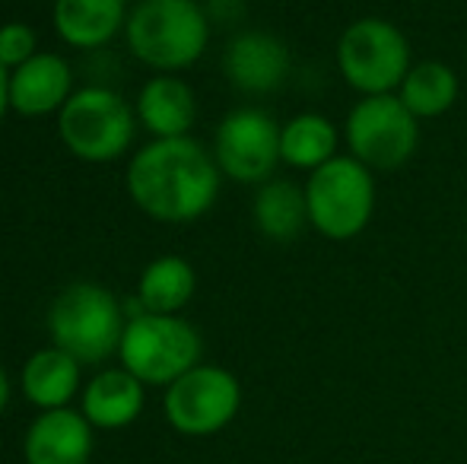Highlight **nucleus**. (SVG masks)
<instances>
[{"mask_svg": "<svg viewBox=\"0 0 467 464\" xmlns=\"http://www.w3.org/2000/svg\"><path fill=\"white\" fill-rule=\"evenodd\" d=\"M80 391V363L61 347L36 350L23 366V395L38 410L67 407Z\"/></svg>", "mask_w": 467, "mask_h": 464, "instance_id": "nucleus-17", "label": "nucleus"}, {"mask_svg": "<svg viewBox=\"0 0 467 464\" xmlns=\"http://www.w3.org/2000/svg\"><path fill=\"white\" fill-rule=\"evenodd\" d=\"M38 38H36V29L26 23H6L0 26V64L6 70H16L23 67L29 57L38 55Z\"/></svg>", "mask_w": 467, "mask_h": 464, "instance_id": "nucleus-22", "label": "nucleus"}, {"mask_svg": "<svg viewBox=\"0 0 467 464\" xmlns=\"http://www.w3.org/2000/svg\"><path fill=\"white\" fill-rule=\"evenodd\" d=\"M134 124L128 102L105 87L77 89L57 112L61 143L83 162H111L128 153Z\"/></svg>", "mask_w": 467, "mask_h": 464, "instance_id": "nucleus-7", "label": "nucleus"}, {"mask_svg": "<svg viewBox=\"0 0 467 464\" xmlns=\"http://www.w3.org/2000/svg\"><path fill=\"white\" fill-rule=\"evenodd\" d=\"M223 172L194 137H166L137 150L128 166V194L160 223H191L216 204Z\"/></svg>", "mask_w": 467, "mask_h": 464, "instance_id": "nucleus-1", "label": "nucleus"}, {"mask_svg": "<svg viewBox=\"0 0 467 464\" xmlns=\"http://www.w3.org/2000/svg\"><path fill=\"white\" fill-rule=\"evenodd\" d=\"M6 108H10V70L0 64V121H4Z\"/></svg>", "mask_w": 467, "mask_h": 464, "instance_id": "nucleus-23", "label": "nucleus"}, {"mask_svg": "<svg viewBox=\"0 0 467 464\" xmlns=\"http://www.w3.org/2000/svg\"><path fill=\"white\" fill-rule=\"evenodd\" d=\"M128 328L124 305L99 284H70L55 296L48 309V331L55 347L77 359L80 366L105 363L121 350Z\"/></svg>", "mask_w": 467, "mask_h": 464, "instance_id": "nucleus-3", "label": "nucleus"}, {"mask_svg": "<svg viewBox=\"0 0 467 464\" xmlns=\"http://www.w3.org/2000/svg\"><path fill=\"white\" fill-rule=\"evenodd\" d=\"M74 96V74L61 55L38 51L23 67L10 70V108L26 118L61 112Z\"/></svg>", "mask_w": 467, "mask_h": 464, "instance_id": "nucleus-13", "label": "nucleus"}, {"mask_svg": "<svg viewBox=\"0 0 467 464\" xmlns=\"http://www.w3.org/2000/svg\"><path fill=\"white\" fill-rule=\"evenodd\" d=\"M254 226L261 235L274 242H293L296 235L308 230V204H306V188L286 179H271L258 185L252 204Z\"/></svg>", "mask_w": 467, "mask_h": 464, "instance_id": "nucleus-19", "label": "nucleus"}, {"mask_svg": "<svg viewBox=\"0 0 467 464\" xmlns=\"http://www.w3.org/2000/svg\"><path fill=\"white\" fill-rule=\"evenodd\" d=\"M242 407V385L223 366L197 363L194 369L175 378L162 397V410L175 433L213 436L235 420Z\"/></svg>", "mask_w": 467, "mask_h": 464, "instance_id": "nucleus-9", "label": "nucleus"}, {"mask_svg": "<svg viewBox=\"0 0 467 464\" xmlns=\"http://www.w3.org/2000/svg\"><path fill=\"white\" fill-rule=\"evenodd\" d=\"M93 423L70 407L42 410L26 429V464H87L93 455Z\"/></svg>", "mask_w": 467, "mask_h": 464, "instance_id": "nucleus-12", "label": "nucleus"}, {"mask_svg": "<svg viewBox=\"0 0 467 464\" xmlns=\"http://www.w3.org/2000/svg\"><path fill=\"white\" fill-rule=\"evenodd\" d=\"M337 124L327 115L318 112H302L289 118L280 130V160L289 169H299V172L312 175L315 169H321L325 162H331L337 153Z\"/></svg>", "mask_w": 467, "mask_h": 464, "instance_id": "nucleus-18", "label": "nucleus"}, {"mask_svg": "<svg viewBox=\"0 0 467 464\" xmlns=\"http://www.w3.org/2000/svg\"><path fill=\"white\" fill-rule=\"evenodd\" d=\"M223 70L239 93L265 96L280 89L289 77V51L283 38L271 36V32L248 29L226 45Z\"/></svg>", "mask_w": 467, "mask_h": 464, "instance_id": "nucleus-11", "label": "nucleus"}, {"mask_svg": "<svg viewBox=\"0 0 467 464\" xmlns=\"http://www.w3.org/2000/svg\"><path fill=\"white\" fill-rule=\"evenodd\" d=\"M128 26L124 0H55V29L70 48H102Z\"/></svg>", "mask_w": 467, "mask_h": 464, "instance_id": "nucleus-16", "label": "nucleus"}, {"mask_svg": "<svg viewBox=\"0 0 467 464\" xmlns=\"http://www.w3.org/2000/svg\"><path fill=\"white\" fill-rule=\"evenodd\" d=\"M137 118L156 137H188V130L197 121V99L194 89L182 77L160 74L147 80V87L137 96Z\"/></svg>", "mask_w": 467, "mask_h": 464, "instance_id": "nucleus-14", "label": "nucleus"}, {"mask_svg": "<svg viewBox=\"0 0 467 464\" xmlns=\"http://www.w3.org/2000/svg\"><path fill=\"white\" fill-rule=\"evenodd\" d=\"M344 140L353 160L372 172H391L417 153L420 121L398 99V93L363 96L347 115Z\"/></svg>", "mask_w": 467, "mask_h": 464, "instance_id": "nucleus-8", "label": "nucleus"}, {"mask_svg": "<svg viewBox=\"0 0 467 464\" xmlns=\"http://www.w3.org/2000/svg\"><path fill=\"white\" fill-rule=\"evenodd\" d=\"M458 93H462V83H458V74L449 64L420 61L404 77L398 99L410 108L417 121H426V118H439L449 112L458 102Z\"/></svg>", "mask_w": 467, "mask_h": 464, "instance_id": "nucleus-21", "label": "nucleus"}, {"mask_svg": "<svg viewBox=\"0 0 467 464\" xmlns=\"http://www.w3.org/2000/svg\"><path fill=\"white\" fill-rule=\"evenodd\" d=\"M197 290V273L179 254H162L143 267L137 280V299L153 315H179Z\"/></svg>", "mask_w": 467, "mask_h": 464, "instance_id": "nucleus-20", "label": "nucleus"}, {"mask_svg": "<svg viewBox=\"0 0 467 464\" xmlns=\"http://www.w3.org/2000/svg\"><path fill=\"white\" fill-rule=\"evenodd\" d=\"M277 118L258 106H242L220 121L213 134V160L226 179L239 185H265L280 166Z\"/></svg>", "mask_w": 467, "mask_h": 464, "instance_id": "nucleus-10", "label": "nucleus"}, {"mask_svg": "<svg viewBox=\"0 0 467 464\" xmlns=\"http://www.w3.org/2000/svg\"><path fill=\"white\" fill-rule=\"evenodd\" d=\"M410 67V42L388 19L363 16L340 32L337 70L347 87H353L359 96L398 93Z\"/></svg>", "mask_w": 467, "mask_h": 464, "instance_id": "nucleus-5", "label": "nucleus"}, {"mask_svg": "<svg viewBox=\"0 0 467 464\" xmlns=\"http://www.w3.org/2000/svg\"><path fill=\"white\" fill-rule=\"evenodd\" d=\"M124 36L137 61L175 74L207 51L210 19L197 0H140L128 16Z\"/></svg>", "mask_w": 467, "mask_h": 464, "instance_id": "nucleus-2", "label": "nucleus"}, {"mask_svg": "<svg viewBox=\"0 0 467 464\" xmlns=\"http://www.w3.org/2000/svg\"><path fill=\"white\" fill-rule=\"evenodd\" d=\"M201 335L182 315H143L130 318L121 337V366L143 385H172L201 363Z\"/></svg>", "mask_w": 467, "mask_h": 464, "instance_id": "nucleus-6", "label": "nucleus"}, {"mask_svg": "<svg viewBox=\"0 0 467 464\" xmlns=\"http://www.w3.org/2000/svg\"><path fill=\"white\" fill-rule=\"evenodd\" d=\"M308 226L331 242L357 239L372 223L375 175L350 153L334 156L308 175L306 185Z\"/></svg>", "mask_w": 467, "mask_h": 464, "instance_id": "nucleus-4", "label": "nucleus"}, {"mask_svg": "<svg viewBox=\"0 0 467 464\" xmlns=\"http://www.w3.org/2000/svg\"><path fill=\"white\" fill-rule=\"evenodd\" d=\"M147 385L128 369H105L83 388V410L80 414L96 429H124L140 417L147 401Z\"/></svg>", "mask_w": 467, "mask_h": 464, "instance_id": "nucleus-15", "label": "nucleus"}, {"mask_svg": "<svg viewBox=\"0 0 467 464\" xmlns=\"http://www.w3.org/2000/svg\"><path fill=\"white\" fill-rule=\"evenodd\" d=\"M6 404H10V378H6V372L0 369V414L6 410Z\"/></svg>", "mask_w": 467, "mask_h": 464, "instance_id": "nucleus-24", "label": "nucleus"}]
</instances>
